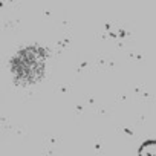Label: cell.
<instances>
[{
	"label": "cell",
	"mask_w": 156,
	"mask_h": 156,
	"mask_svg": "<svg viewBox=\"0 0 156 156\" xmlns=\"http://www.w3.org/2000/svg\"><path fill=\"white\" fill-rule=\"evenodd\" d=\"M51 52L41 44H26L17 49L9 58V73L12 81L20 87H31L46 75Z\"/></svg>",
	"instance_id": "1"
}]
</instances>
